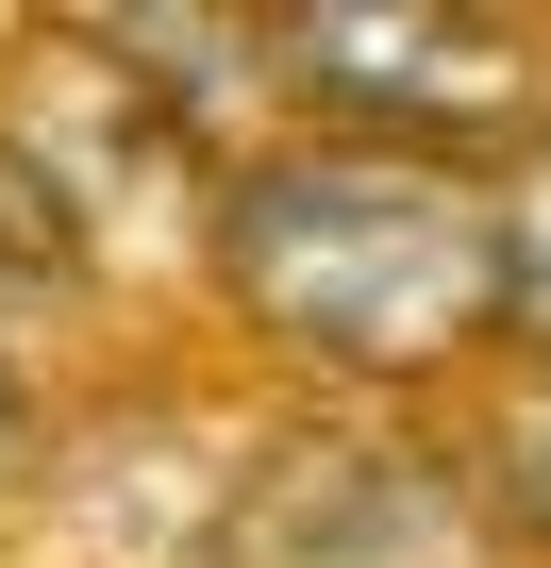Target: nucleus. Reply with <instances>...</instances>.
I'll return each instance as SVG.
<instances>
[{
	"label": "nucleus",
	"mask_w": 551,
	"mask_h": 568,
	"mask_svg": "<svg viewBox=\"0 0 551 568\" xmlns=\"http://www.w3.org/2000/svg\"><path fill=\"white\" fill-rule=\"evenodd\" d=\"M0 184H18V217L68 251V284L101 302L118 267H201L217 251V151H201V118L167 101V84H134L84 18H51L34 34V68H18V101H0Z\"/></svg>",
	"instance_id": "obj_2"
},
{
	"label": "nucleus",
	"mask_w": 551,
	"mask_h": 568,
	"mask_svg": "<svg viewBox=\"0 0 551 568\" xmlns=\"http://www.w3.org/2000/svg\"><path fill=\"white\" fill-rule=\"evenodd\" d=\"M201 284L318 385H435L484 335H518V267H501V184L451 151L385 134H267L217 184Z\"/></svg>",
	"instance_id": "obj_1"
},
{
	"label": "nucleus",
	"mask_w": 551,
	"mask_h": 568,
	"mask_svg": "<svg viewBox=\"0 0 551 568\" xmlns=\"http://www.w3.org/2000/svg\"><path fill=\"white\" fill-rule=\"evenodd\" d=\"M501 518H518V551H551V368H534V402L501 435Z\"/></svg>",
	"instance_id": "obj_6"
},
{
	"label": "nucleus",
	"mask_w": 551,
	"mask_h": 568,
	"mask_svg": "<svg viewBox=\"0 0 551 568\" xmlns=\"http://www.w3.org/2000/svg\"><path fill=\"white\" fill-rule=\"evenodd\" d=\"M501 501L418 418H302L234 468L217 568H501Z\"/></svg>",
	"instance_id": "obj_3"
},
{
	"label": "nucleus",
	"mask_w": 551,
	"mask_h": 568,
	"mask_svg": "<svg viewBox=\"0 0 551 568\" xmlns=\"http://www.w3.org/2000/svg\"><path fill=\"white\" fill-rule=\"evenodd\" d=\"M501 267H518V335H551V134L501 168Z\"/></svg>",
	"instance_id": "obj_5"
},
{
	"label": "nucleus",
	"mask_w": 551,
	"mask_h": 568,
	"mask_svg": "<svg viewBox=\"0 0 551 568\" xmlns=\"http://www.w3.org/2000/svg\"><path fill=\"white\" fill-rule=\"evenodd\" d=\"M34 485V402H18V352H0V501Z\"/></svg>",
	"instance_id": "obj_7"
},
{
	"label": "nucleus",
	"mask_w": 551,
	"mask_h": 568,
	"mask_svg": "<svg viewBox=\"0 0 551 568\" xmlns=\"http://www.w3.org/2000/svg\"><path fill=\"white\" fill-rule=\"evenodd\" d=\"M285 34V101L302 134H385V151H484L551 101V18H501V0H335V18H267Z\"/></svg>",
	"instance_id": "obj_4"
}]
</instances>
